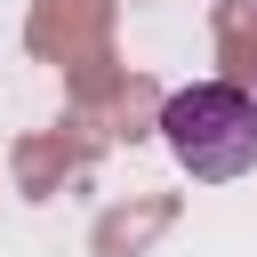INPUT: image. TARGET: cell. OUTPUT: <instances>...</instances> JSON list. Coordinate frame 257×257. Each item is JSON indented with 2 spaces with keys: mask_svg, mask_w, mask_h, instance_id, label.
Segmentation results:
<instances>
[{
  "mask_svg": "<svg viewBox=\"0 0 257 257\" xmlns=\"http://www.w3.org/2000/svg\"><path fill=\"white\" fill-rule=\"evenodd\" d=\"M161 137L201 185L249 177L257 169V96L233 88V80H193L161 104Z\"/></svg>",
  "mask_w": 257,
  "mask_h": 257,
  "instance_id": "cell-1",
  "label": "cell"
}]
</instances>
